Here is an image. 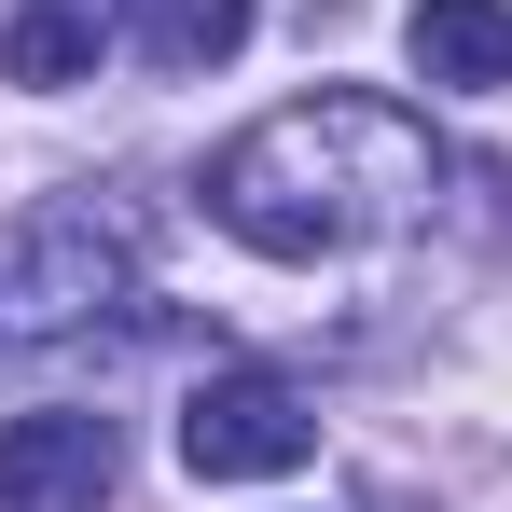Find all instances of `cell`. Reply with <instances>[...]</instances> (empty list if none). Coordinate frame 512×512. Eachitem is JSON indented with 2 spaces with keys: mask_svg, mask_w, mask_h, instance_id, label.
Masks as SVG:
<instances>
[{
  "mask_svg": "<svg viewBox=\"0 0 512 512\" xmlns=\"http://www.w3.org/2000/svg\"><path fill=\"white\" fill-rule=\"evenodd\" d=\"M429 180H443V153H429V125L402 97L319 84L208 153V222L263 263H346L374 236H402V222H429Z\"/></svg>",
  "mask_w": 512,
  "mask_h": 512,
  "instance_id": "obj_1",
  "label": "cell"
},
{
  "mask_svg": "<svg viewBox=\"0 0 512 512\" xmlns=\"http://www.w3.org/2000/svg\"><path fill=\"white\" fill-rule=\"evenodd\" d=\"M125 291H139V222L111 194H42L0 222V346L97 333Z\"/></svg>",
  "mask_w": 512,
  "mask_h": 512,
  "instance_id": "obj_2",
  "label": "cell"
},
{
  "mask_svg": "<svg viewBox=\"0 0 512 512\" xmlns=\"http://www.w3.org/2000/svg\"><path fill=\"white\" fill-rule=\"evenodd\" d=\"M305 457H319V402L291 374H263V360L208 374L180 402V471L194 485H263V471H305Z\"/></svg>",
  "mask_w": 512,
  "mask_h": 512,
  "instance_id": "obj_3",
  "label": "cell"
},
{
  "mask_svg": "<svg viewBox=\"0 0 512 512\" xmlns=\"http://www.w3.org/2000/svg\"><path fill=\"white\" fill-rule=\"evenodd\" d=\"M111 471H125V443H111V416H84V402L0 429V512H97Z\"/></svg>",
  "mask_w": 512,
  "mask_h": 512,
  "instance_id": "obj_4",
  "label": "cell"
},
{
  "mask_svg": "<svg viewBox=\"0 0 512 512\" xmlns=\"http://www.w3.org/2000/svg\"><path fill=\"white\" fill-rule=\"evenodd\" d=\"M402 56L443 97H499L512 84V0H416L402 14Z\"/></svg>",
  "mask_w": 512,
  "mask_h": 512,
  "instance_id": "obj_5",
  "label": "cell"
},
{
  "mask_svg": "<svg viewBox=\"0 0 512 512\" xmlns=\"http://www.w3.org/2000/svg\"><path fill=\"white\" fill-rule=\"evenodd\" d=\"M111 28H125L111 0H14V14H0V70L42 84V97H56V84H97Z\"/></svg>",
  "mask_w": 512,
  "mask_h": 512,
  "instance_id": "obj_6",
  "label": "cell"
},
{
  "mask_svg": "<svg viewBox=\"0 0 512 512\" xmlns=\"http://www.w3.org/2000/svg\"><path fill=\"white\" fill-rule=\"evenodd\" d=\"M125 14V42L153 56V70H222V56H250V0H111Z\"/></svg>",
  "mask_w": 512,
  "mask_h": 512,
  "instance_id": "obj_7",
  "label": "cell"
}]
</instances>
